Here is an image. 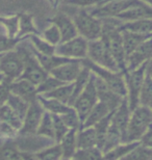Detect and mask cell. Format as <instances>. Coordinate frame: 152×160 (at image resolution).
<instances>
[{"mask_svg": "<svg viewBox=\"0 0 152 160\" xmlns=\"http://www.w3.org/2000/svg\"><path fill=\"white\" fill-rule=\"evenodd\" d=\"M6 104L9 105V107H11L22 120H24L25 114H26L28 107H29V103H28V102H26L25 100H23V99H21L20 97H18V96H16L11 92L8 101H6Z\"/></svg>", "mask_w": 152, "mask_h": 160, "instance_id": "33", "label": "cell"}, {"mask_svg": "<svg viewBox=\"0 0 152 160\" xmlns=\"http://www.w3.org/2000/svg\"><path fill=\"white\" fill-rule=\"evenodd\" d=\"M51 116H52V121H53L54 139L57 142H60V140L63 139V137L66 135L70 129L64 124V122L61 121L60 116H56V114H51Z\"/></svg>", "mask_w": 152, "mask_h": 160, "instance_id": "44", "label": "cell"}, {"mask_svg": "<svg viewBox=\"0 0 152 160\" xmlns=\"http://www.w3.org/2000/svg\"><path fill=\"white\" fill-rule=\"evenodd\" d=\"M42 38L48 42L49 44H51L52 46H59L61 43V36L60 32L54 24H50L46 29L43 31L42 33Z\"/></svg>", "mask_w": 152, "mask_h": 160, "instance_id": "40", "label": "cell"}, {"mask_svg": "<svg viewBox=\"0 0 152 160\" xmlns=\"http://www.w3.org/2000/svg\"><path fill=\"white\" fill-rule=\"evenodd\" d=\"M30 41V45L37 52L44 54V55H54L55 54V46H52L48 42L45 41L43 38L38 34H32L28 37Z\"/></svg>", "mask_w": 152, "mask_h": 160, "instance_id": "29", "label": "cell"}, {"mask_svg": "<svg viewBox=\"0 0 152 160\" xmlns=\"http://www.w3.org/2000/svg\"><path fill=\"white\" fill-rule=\"evenodd\" d=\"M16 48L21 52L24 60V70L19 79L27 80L34 85L38 86L48 77L49 73H47L41 67L35 56L34 55V53H32L30 47L19 46L18 45Z\"/></svg>", "mask_w": 152, "mask_h": 160, "instance_id": "5", "label": "cell"}, {"mask_svg": "<svg viewBox=\"0 0 152 160\" xmlns=\"http://www.w3.org/2000/svg\"><path fill=\"white\" fill-rule=\"evenodd\" d=\"M81 69V60H72V62L64 63L52 70L49 73V75L53 76L54 78L60 80L64 83H73L76 80L77 76L79 75Z\"/></svg>", "mask_w": 152, "mask_h": 160, "instance_id": "15", "label": "cell"}, {"mask_svg": "<svg viewBox=\"0 0 152 160\" xmlns=\"http://www.w3.org/2000/svg\"><path fill=\"white\" fill-rule=\"evenodd\" d=\"M19 15V30L17 38L26 39L32 34H38L39 30L34 22V16L30 14H18Z\"/></svg>", "mask_w": 152, "mask_h": 160, "instance_id": "21", "label": "cell"}, {"mask_svg": "<svg viewBox=\"0 0 152 160\" xmlns=\"http://www.w3.org/2000/svg\"><path fill=\"white\" fill-rule=\"evenodd\" d=\"M60 1H61V0H60Z\"/></svg>", "mask_w": 152, "mask_h": 160, "instance_id": "58", "label": "cell"}, {"mask_svg": "<svg viewBox=\"0 0 152 160\" xmlns=\"http://www.w3.org/2000/svg\"><path fill=\"white\" fill-rule=\"evenodd\" d=\"M75 24L78 36L86 41L98 40L102 36V21L94 17L86 8H77L72 16H70Z\"/></svg>", "mask_w": 152, "mask_h": 160, "instance_id": "1", "label": "cell"}, {"mask_svg": "<svg viewBox=\"0 0 152 160\" xmlns=\"http://www.w3.org/2000/svg\"><path fill=\"white\" fill-rule=\"evenodd\" d=\"M121 29L134 31V32L143 33V34H152V19L126 22V23L122 24Z\"/></svg>", "mask_w": 152, "mask_h": 160, "instance_id": "30", "label": "cell"}, {"mask_svg": "<svg viewBox=\"0 0 152 160\" xmlns=\"http://www.w3.org/2000/svg\"><path fill=\"white\" fill-rule=\"evenodd\" d=\"M121 36H122L123 47H124V51L126 54V58H127L129 54L134 52L142 43H144L145 41L150 39L152 34H143V33L134 32V31L121 29Z\"/></svg>", "mask_w": 152, "mask_h": 160, "instance_id": "19", "label": "cell"}, {"mask_svg": "<svg viewBox=\"0 0 152 160\" xmlns=\"http://www.w3.org/2000/svg\"><path fill=\"white\" fill-rule=\"evenodd\" d=\"M112 111L109 110V108L106 106L105 104L101 103V102H97V104L94 106V108L91 110V112L89 113V116L86 117V119L81 125V128H90L94 127L97 123H99L100 121L104 119L105 117H107Z\"/></svg>", "mask_w": 152, "mask_h": 160, "instance_id": "23", "label": "cell"}, {"mask_svg": "<svg viewBox=\"0 0 152 160\" xmlns=\"http://www.w3.org/2000/svg\"><path fill=\"white\" fill-rule=\"evenodd\" d=\"M140 145L152 152V125L148 128V130L140 139Z\"/></svg>", "mask_w": 152, "mask_h": 160, "instance_id": "47", "label": "cell"}, {"mask_svg": "<svg viewBox=\"0 0 152 160\" xmlns=\"http://www.w3.org/2000/svg\"><path fill=\"white\" fill-rule=\"evenodd\" d=\"M146 74L152 79V58H151V59L149 60V62H148V63H147Z\"/></svg>", "mask_w": 152, "mask_h": 160, "instance_id": "49", "label": "cell"}, {"mask_svg": "<svg viewBox=\"0 0 152 160\" xmlns=\"http://www.w3.org/2000/svg\"><path fill=\"white\" fill-rule=\"evenodd\" d=\"M116 18L122 21L123 23L145 20V19H152V6L147 5L142 2L140 4L135 5L134 8L122 12V14H120Z\"/></svg>", "mask_w": 152, "mask_h": 160, "instance_id": "18", "label": "cell"}, {"mask_svg": "<svg viewBox=\"0 0 152 160\" xmlns=\"http://www.w3.org/2000/svg\"><path fill=\"white\" fill-rule=\"evenodd\" d=\"M130 116H131V110H130V108H129L128 101H127V99L124 98L122 103L120 104V106H119L117 109L114 111V113H113V118L111 122L112 126L121 133L123 140H124L126 131H127ZM123 140H122V143H123Z\"/></svg>", "mask_w": 152, "mask_h": 160, "instance_id": "16", "label": "cell"}, {"mask_svg": "<svg viewBox=\"0 0 152 160\" xmlns=\"http://www.w3.org/2000/svg\"><path fill=\"white\" fill-rule=\"evenodd\" d=\"M38 101L41 103L43 108L47 110V112L51 114H56V116H61V114L68 112L72 108L69 105L61 103L60 101L54 100V99L44 98L41 95H38Z\"/></svg>", "mask_w": 152, "mask_h": 160, "instance_id": "26", "label": "cell"}, {"mask_svg": "<svg viewBox=\"0 0 152 160\" xmlns=\"http://www.w3.org/2000/svg\"><path fill=\"white\" fill-rule=\"evenodd\" d=\"M0 121L9 124L18 131H20L22 125H23V120L6 103L0 106Z\"/></svg>", "mask_w": 152, "mask_h": 160, "instance_id": "28", "label": "cell"}, {"mask_svg": "<svg viewBox=\"0 0 152 160\" xmlns=\"http://www.w3.org/2000/svg\"><path fill=\"white\" fill-rule=\"evenodd\" d=\"M60 117L61 121L64 122V124L66 125L69 129H77L78 130L81 122H80L78 114H77V112L73 107L71 108L68 112L61 114V116H60Z\"/></svg>", "mask_w": 152, "mask_h": 160, "instance_id": "43", "label": "cell"}, {"mask_svg": "<svg viewBox=\"0 0 152 160\" xmlns=\"http://www.w3.org/2000/svg\"><path fill=\"white\" fill-rule=\"evenodd\" d=\"M60 2V0H55V4H54V6H56Z\"/></svg>", "mask_w": 152, "mask_h": 160, "instance_id": "54", "label": "cell"}, {"mask_svg": "<svg viewBox=\"0 0 152 160\" xmlns=\"http://www.w3.org/2000/svg\"><path fill=\"white\" fill-rule=\"evenodd\" d=\"M140 3H142L140 0H106L102 4L90 8L89 12L100 20L105 18H116Z\"/></svg>", "mask_w": 152, "mask_h": 160, "instance_id": "9", "label": "cell"}, {"mask_svg": "<svg viewBox=\"0 0 152 160\" xmlns=\"http://www.w3.org/2000/svg\"><path fill=\"white\" fill-rule=\"evenodd\" d=\"M73 159L75 160H104L103 153L98 148L77 150Z\"/></svg>", "mask_w": 152, "mask_h": 160, "instance_id": "37", "label": "cell"}, {"mask_svg": "<svg viewBox=\"0 0 152 160\" xmlns=\"http://www.w3.org/2000/svg\"><path fill=\"white\" fill-rule=\"evenodd\" d=\"M19 131L15 129L14 127L11 126L8 123L0 121V137L2 139H8V140H14L17 137Z\"/></svg>", "mask_w": 152, "mask_h": 160, "instance_id": "45", "label": "cell"}, {"mask_svg": "<svg viewBox=\"0 0 152 160\" xmlns=\"http://www.w3.org/2000/svg\"><path fill=\"white\" fill-rule=\"evenodd\" d=\"M35 156L39 160H61L63 152H61L60 145L59 143V145L51 146L49 148L38 152Z\"/></svg>", "mask_w": 152, "mask_h": 160, "instance_id": "38", "label": "cell"}, {"mask_svg": "<svg viewBox=\"0 0 152 160\" xmlns=\"http://www.w3.org/2000/svg\"><path fill=\"white\" fill-rule=\"evenodd\" d=\"M147 63H144L138 69L132 71L124 72V79L127 88V96L126 99L128 101V105L130 110H134L138 106H140V95L143 88L145 78H146V69Z\"/></svg>", "mask_w": 152, "mask_h": 160, "instance_id": "3", "label": "cell"}, {"mask_svg": "<svg viewBox=\"0 0 152 160\" xmlns=\"http://www.w3.org/2000/svg\"><path fill=\"white\" fill-rule=\"evenodd\" d=\"M106 0H61V2L66 5L74 6L77 8H86L90 9L96 8L102 3H104Z\"/></svg>", "mask_w": 152, "mask_h": 160, "instance_id": "41", "label": "cell"}, {"mask_svg": "<svg viewBox=\"0 0 152 160\" xmlns=\"http://www.w3.org/2000/svg\"><path fill=\"white\" fill-rule=\"evenodd\" d=\"M141 2H143L145 3V4H147V5H150L152 6V0H140Z\"/></svg>", "mask_w": 152, "mask_h": 160, "instance_id": "50", "label": "cell"}, {"mask_svg": "<svg viewBox=\"0 0 152 160\" xmlns=\"http://www.w3.org/2000/svg\"><path fill=\"white\" fill-rule=\"evenodd\" d=\"M82 65L88 67L97 77H99L116 94L121 96L123 98H126L127 96V88H126V83L124 79V73L123 72H113L109 70L95 65L94 62H90L88 58L81 60Z\"/></svg>", "mask_w": 152, "mask_h": 160, "instance_id": "4", "label": "cell"}, {"mask_svg": "<svg viewBox=\"0 0 152 160\" xmlns=\"http://www.w3.org/2000/svg\"><path fill=\"white\" fill-rule=\"evenodd\" d=\"M61 160H75V159H73V158H71V159H65V158H63Z\"/></svg>", "mask_w": 152, "mask_h": 160, "instance_id": "55", "label": "cell"}, {"mask_svg": "<svg viewBox=\"0 0 152 160\" xmlns=\"http://www.w3.org/2000/svg\"><path fill=\"white\" fill-rule=\"evenodd\" d=\"M37 134L46 137V138L54 139V128H53V121L51 113L47 112V111L44 112L42 121L37 130Z\"/></svg>", "mask_w": 152, "mask_h": 160, "instance_id": "31", "label": "cell"}, {"mask_svg": "<svg viewBox=\"0 0 152 160\" xmlns=\"http://www.w3.org/2000/svg\"><path fill=\"white\" fill-rule=\"evenodd\" d=\"M24 70V60L21 52L17 48L0 57V73L9 82L16 81L21 77Z\"/></svg>", "mask_w": 152, "mask_h": 160, "instance_id": "8", "label": "cell"}, {"mask_svg": "<svg viewBox=\"0 0 152 160\" xmlns=\"http://www.w3.org/2000/svg\"><path fill=\"white\" fill-rule=\"evenodd\" d=\"M86 58L101 68L113 72H121L102 39L89 42Z\"/></svg>", "mask_w": 152, "mask_h": 160, "instance_id": "7", "label": "cell"}, {"mask_svg": "<svg viewBox=\"0 0 152 160\" xmlns=\"http://www.w3.org/2000/svg\"><path fill=\"white\" fill-rule=\"evenodd\" d=\"M0 24L5 28L6 36L9 38H17L19 30V15H13L8 17L0 16Z\"/></svg>", "mask_w": 152, "mask_h": 160, "instance_id": "34", "label": "cell"}, {"mask_svg": "<svg viewBox=\"0 0 152 160\" xmlns=\"http://www.w3.org/2000/svg\"><path fill=\"white\" fill-rule=\"evenodd\" d=\"M3 143H4V140H3V139L1 138V137H0V147H1V146L3 145Z\"/></svg>", "mask_w": 152, "mask_h": 160, "instance_id": "53", "label": "cell"}, {"mask_svg": "<svg viewBox=\"0 0 152 160\" xmlns=\"http://www.w3.org/2000/svg\"><path fill=\"white\" fill-rule=\"evenodd\" d=\"M48 2H49L50 4H52V5L55 4V0H48Z\"/></svg>", "mask_w": 152, "mask_h": 160, "instance_id": "52", "label": "cell"}, {"mask_svg": "<svg viewBox=\"0 0 152 160\" xmlns=\"http://www.w3.org/2000/svg\"><path fill=\"white\" fill-rule=\"evenodd\" d=\"M152 152L145 147L139 145L122 160H151Z\"/></svg>", "mask_w": 152, "mask_h": 160, "instance_id": "42", "label": "cell"}, {"mask_svg": "<svg viewBox=\"0 0 152 160\" xmlns=\"http://www.w3.org/2000/svg\"><path fill=\"white\" fill-rule=\"evenodd\" d=\"M0 160H21V152L13 140H6L0 147Z\"/></svg>", "mask_w": 152, "mask_h": 160, "instance_id": "32", "label": "cell"}, {"mask_svg": "<svg viewBox=\"0 0 152 160\" xmlns=\"http://www.w3.org/2000/svg\"><path fill=\"white\" fill-rule=\"evenodd\" d=\"M4 75H3L2 74V73H0V84H1V83L3 82V81H4Z\"/></svg>", "mask_w": 152, "mask_h": 160, "instance_id": "51", "label": "cell"}, {"mask_svg": "<svg viewBox=\"0 0 152 160\" xmlns=\"http://www.w3.org/2000/svg\"><path fill=\"white\" fill-rule=\"evenodd\" d=\"M21 160H39L35 154L28 152H21Z\"/></svg>", "mask_w": 152, "mask_h": 160, "instance_id": "48", "label": "cell"}, {"mask_svg": "<svg viewBox=\"0 0 152 160\" xmlns=\"http://www.w3.org/2000/svg\"><path fill=\"white\" fill-rule=\"evenodd\" d=\"M97 146V134L94 127L77 131V150L91 149ZM97 148V147H96Z\"/></svg>", "mask_w": 152, "mask_h": 160, "instance_id": "22", "label": "cell"}, {"mask_svg": "<svg viewBox=\"0 0 152 160\" xmlns=\"http://www.w3.org/2000/svg\"><path fill=\"white\" fill-rule=\"evenodd\" d=\"M11 92L23 99L29 104L38 99L37 86L24 79L13 81L11 83Z\"/></svg>", "mask_w": 152, "mask_h": 160, "instance_id": "17", "label": "cell"}, {"mask_svg": "<svg viewBox=\"0 0 152 160\" xmlns=\"http://www.w3.org/2000/svg\"><path fill=\"white\" fill-rule=\"evenodd\" d=\"M44 112V108L40 102L38 101V99L31 102L27 109V112L25 114L23 125H22V128L19 131V133L24 134V135L37 133V130L42 121Z\"/></svg>", "mask_w": 152, "mask_h": 160, "instance_id": "11", "label": "cell"}, {"mask_svg": "<svg viewBox=\"0 0 152 160\" xmlns=\"http://www.w3.org/2000/svg\"><path fill=\"white\" fill-rule=\"evenodd\" d=\"M11 83L12 82L4 79V81L0 84V106L6 103L9 95H11Z\"/></svg>", "mask_w": 152, "mask_h": 160, "instance_id": "46", "label": "cell"}, {"mask_svg": "<svg viewBox=\"0 0 152 160\" xmlns=\"http://www.w3.org/2000/svg\"><path fill=\"white\" fill-rule=\"evenodd\" d=\"M97 102H98V96H97L95 75L92 73L88 84L86 85L85 89L78 96V98L75 100L72 106L78 114L81 124L85 122L86 117L89 116L94 106L97 104Z\"/></svg>", "mask_w": 152, "mask_h": 160, "instance_id": "6", "label": "cell"}, {"mask_svg": "<svg viewBox=\"0 0 152 160\" xmlns=\"http://www.w3.org/2000/svg\"><path fill=\"white\" fill-rule=\"evenodd\" d=\"M0 57H1V55H0Z\"/></svg>", "mask_w": 152, "mask_h": 160, "instance_id": "57", "label": "cell"}, {"mask_svg": "<svg viewBox=\"0 0 152 160\" xmlns=\"http://www.w3.org/2000/svg\"><path fill=\"white\" fill-rule=\"evenodd\" d=\"M49 21L51 22V24H54L59 28L61 36V43L70 41L78 36V32H77V29L72 18L65 12H57L54 15V17L50 19Z\"/></svg>", "mask_w": 152, "mask_h": 160, "instance_id": "13", "label": "cell"}, {"mask_svg": "<svg viewBox=\"0 0 152 160\" xmlns=\"http://www.w3.org/2000/svg\"><path fill=\"white\" fill-rule=\"evenodd\" d=\"M151 160H152V157H151Z\"/></svg>", "mask_w": 152, "mask_h": 160, "instance_id": "56", "label": "cell"}, {"mask_svg": "<svg viewBox=\"0 0 152 160\" xmlns=\"http://www.w3.org/2000/svg\"><path fill=\"white\" fill-rule=\"evenodd\" d=\"M73 88H74L73 83H67V84H64L60 86V88H55L52 92L41 96H43L44 98L47 99H54V100L60 101L64 104L69 105L70 99L73 94Z\"/></svg>", "mask_w": 152, "mask_h": 160, "instance_id": "27", "label": "cell"}, {"mask_svg": "<svg viewBox=\"0 0 152 160\" xmlns=\"http://www.w3.org/2000/svg\"><path fill=\"white\" fill-rule=\"evenodd\" d=\"M27 39V38H26ZM26 39H20V38H9L5 34H0V55L8 53L9 51L16 49V47L21 43L22 41Z\"/></svg>", "mask_w": 152, "mask_h": 160, "instance_id": "39", "label": "cell"}, {"mask_svg": "<svg viewBox=\"0 0 152 160\" xmlns=\"http://www.w3.org/2000/svg\"><path fill=\"white\" fill-rule=\"evenodd\" d=\"M94 74V73H93ZM95 75V74H94ZM95 83H96V89H97V96H98V101L101 103L105 104L109 108L111 111L116 110L120 106V104L123 101V97L116 94L113 92L104 82L102 81L99 77L95 75Z\"/></svg>", "mask_w": 152, "mask_h": 160, "instance_id": "14", "label": "cell"}, {"mask_svg": "<svg viewBox=\"0 0 152 160\" xmlns=\"http://www.w3.org/2000/svg\"><path fill=\"white\" fill-rule=\"evenodd\" d=\"M140 105L152 110V79L147 74L140 95Z\"/></svg>", "mask_w": 152, "mask_h": 160, "instance_id": "35", "label": "cell"}, {"mask_svg": "<svg viewBox=\"0 0 152 160\" xmlns=\"http://www.w3.org/2000/svg\"><path fill=\"white\" fill-rule=\"evenodd\" d=\"M63 158L71 159L77 151V129H70L60 142Z\"/></svg>", "mask_w": 152, "mask_h": 160, "instance_id": "20", "label": "cell"}, {"mask_svg": "<svg viewBox=\"0 0 152 160\" xmlns=\"http://www.w3.org/2000/svg\"><path fill=\"white\" fill-rule=\"evenodd\" d=\"M64 84H67V83L61 82L60 80L54 78L53 76L48 75V77L45 79L43 82L40 83V84L37 86V94L38 95L47 94V92H52L55 88H60V86L64 85Z\"/></svg>", "mask_w": 152, "mask_h": 160, "instance_id": "36", "label": "cell"}, {"mask_svg": "<svg viewBox=\"0 0 152 160\" xmlns=\"http://www.w3.org/2000/svg\"><path fill=\"white\" fill-rule=\"evenodd\" d=\"M152 58V37L142 43L126 58V71L138 69Z\"/></svg>", "mask_w": 152, "mask_h": 160, "instance_id": "12", "label": "cell"}, {"mask_svg": "<svg viewBox=\"0 0 152 160\" xmlns=\"http://www.w3.org/2000/svg\"><path fill=\"white\" fill-rule=\"evenodd\" d=\"M91 70H90L88 67L83 66L82 65V69L81 71H80L79 75L77 76V78L75 81L73 82V94H72V97L70 99V102H69V106L72 107L74 102L77 98H78V96L81 94V92L85 89L86 85L88 84L89 80H90V77H91Z\"/></svg>", "mask_w": 152, "mask_h": 160, "instance_id": "24", "label": "cell"}, {"mask_svg": "<svg viewBox=\"0 0 152 160\" xmlns=\"http://www.w3.org/2000/svg\"><path fill=\"white\" fill-rule=\"evenodd\" d=\"M89 41L77 36L74 39L60 43L55 48V54L74 60H83L88 56Z\"/></svg>", "mask_w": 152, "mask_h": 160, "instance_id": "10", "label": "cell"}, {"mask_svg": "<svg viewBox=\"0 0 152 160\" xmlns=\"http://www.w3.org/2000/svg\"><path fill=\"white\" fill-rule=\"evenodd\" d=\"M131 112L123 143L140 142L142 136L152 125V110L150 108L138 106Z\"/></svg>", "mask_w": 152, "mask_h": 160, "instance_id": "2", "label": "cell"}, {"mask_svg": "<svg viewBox=\"0 0 152 160\" xmlns=\"http://www.w3.org/2000/svg\"><path fill=\"white\" fill-rule=\"evenodd\" d=\"M140 145V142H127V143H120L116 146L115 148L109 150L103 154L104 160H122L125 156H127L132 150L135 149Z\"/></svg>", "mask_w": 152, "mask_h": 160, "instance_id": "25", "label": "cell"}]
</instances>
